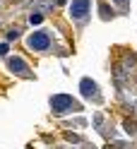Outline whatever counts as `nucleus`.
<instances>
[{
    "label": "nucleus",
    "mask_w": 137,
    "mask_h": 149,
    "mask_svg": "<svg viewBox=\"0 0 137 149\" xmlns=\"http://www.w3.org/2000/svg\"><path fill=\"white\" fill-rule=\"evenodd\" d=\"M51 108L56 111V113H70V111H79L82 106H79L72 96L58 94V96H53V99H51Z\"/></svg>",
    "instance_id": "f257e3e1"
},
{
    "label": "nucleus",
    "mask_w": 137,
    "mask_h": 149,
    "mask_svg": "<svg viewBox=\"0 0 137 149\" xmlns=\"http://www.w3.org/2000/svg\"><path fill=\"white\" fill-rule=\"evenodd\" d=\"M26 43H29V48H34V51H46L51 46V36L46 31H34Z\"/></svg>",
    "instance_id": "f03ea898"
},
{
    "label": "nucleus",
    "mask_w": 137,
    "mask_h": 149,
    "mask_svg": "<svg viewBox=\"0 0 137 149\" xmlns=\"http://www.w3.org/2000/svg\"><path fill=\"white\" fill-rule=\"evenodd\" d=\"M89 10H91V0H72V5H70V15L75 19H84Z\"/></svg>",
    "instance_id": "7ed1b4c3"
},
{
    "label": "nucleus",
    "mask_w": 137,
    "mask_h": 149,
    "mask_svg": "<svg viewBox=\"0 0 137 149\" xmlns=\"http://www.w3.org/2000/svg\"><path fill=\"white\" fill-rule=\"evenodd\" d=\"M79 87H82V94H84V96H89V99H91V96H94V99L99 96V94H96V84H94L91 79H82Z\"/></svg>",
    "instance_id": "20e7f679"
},
{
    "label": "nucleus",
    "mask_w": 137,
    "mask_h": 149,
    "mask_svg": "<svg viewBox=\"0 0 137 149\" xmlns=\"http://www.w3.org/2000/svg\"><path fill=\"white\" fill-rule=\"evenodd\" d=\"M10 68L15 72H19V74H26V63L22 58H10Z\"/></svg>",
    "instance_id": "39448f33"
},
{
    "label": "nucleus",
    "mask_w": 137,
    "mask_h": 149,
    "mask_svg": "<svg viewBox=\"0 0 137 149\" xmlns=\"http://www.w3.org/2000/svg\"><path fill=\"white\" fill-rule=\"evenodd\" d=\"M29 19H31V24H39V22L43 19V17H41V15H31V17H29Z\"/></svg>",
    "instance_id": "423d86ee"
},
{
    "label": "nucleus",
    "mask_w": 137,
    "mask_h": 149,
    "mask_svg": "<svg viewBox=\"0 0 137 149\" xmlns=\"http://www.w3.org/2000/svg\"><path fill=\"white\" fill-rule=\"evenodd\" d=\"M5 53H7V46L3 43V46H0V55H5Z\"/></svg>",
    "instance_id": "0eeeda50"
},
{
    "label": "nucleus",
    "mask_w": 137,
    "mask_h": 149,
    "mask_svg": "<svg viewBox=\"0 0 137 149\" xmlns=\"http://www.w3.org/2000/svg\"><path fill=\"white\" fill-rule=\"evenodd\" d=\"M115 3H127V0H115Z\"/></svg>",
    "instance_id": "6e6552de"
}]
</instances>
